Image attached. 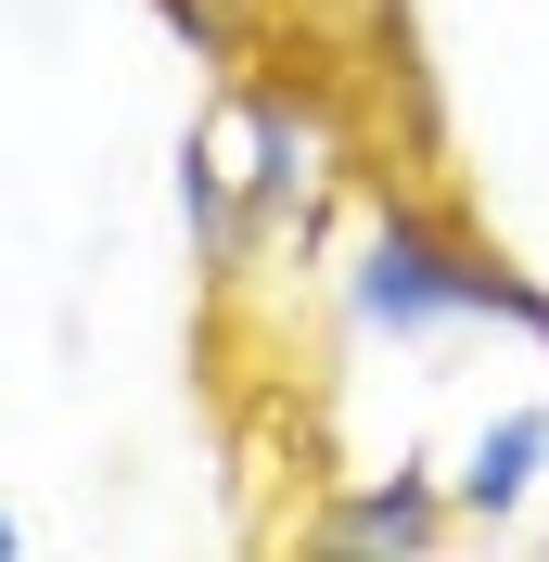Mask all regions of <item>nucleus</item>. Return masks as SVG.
<instances>
[{
	"mask_svg": "<svg viewBox=\"0 0 549 562\" xmlns=\"http://www.w3.org/2000/svg\"><path fill=\"white\" fill-rule=\"evenodd\" d=\"M447 498H460V525H524L549 498V396H524V409L485 422L473 448L447 460Z\"/></svg>",
	"mask_w": 549,
	"mask_h": 562,
	"instance_id": "4",
	"label": "nucleus"
},
{
	"mask_svg": "<svg viewBox=\"0 0 549 562\" xmlns=\"http://www.w3.org/2000/svg\"><path fill=\"white\" fill-rule=\"evenodd\" d=\"M307 550H447L460 537V498H447L435 460H396V473H358V486H320L294 512Z\"/></svg>",
	"mask_w": 549,
	"mask_h": 562,
	"instance_id": "3",
	"label": "nucleus"
},
{
	"mask_svg": "<svg viewBox=\"0 0 549 562\" xmlns=\"http://www.w3.org/2000/svg\"><path fill=\"white\" fill-rule=\"evenodd\" d=\"M0 562H26V525H13V512H0Z\"/></svg>",
	"mask_w": 549,
	"mask_h": 562,
	"instance_id": "5",
	"label": "nucleus"
},
{
	"mask_svg": "<svg viewBox=\"0 0 549 562\" xmlns=\"http://www.w3.org/2000/svg\"><path fill=\"white\" fill-rule=\"evenodd\" d=\"M167 205H179V231H192V281H205L217 307H243V294H256V205H243V167H231V140H217V115L179 128Z\"/></svg>",
	"mask_w": 549,
	"mask_h": 562,
	"instance_id": "2",
	"label": "nucleus"
},
{
	"mask_svg": "<svg viewBox=\"0 0 549 562\" xmlns=\"http://www.w3.org/2000/svg\"><path fill=\"white\" fill-rule=\"evenodd\" d=\"M333 307L358 346H447V333H524L549 346V281L512 269L422 167L358 179V231L333 244Z\"/></svg>",
	"mask_w": 549,
	"mask_h": 562,
	"instance_id": "1",
	"label": "nucleus"
}]
</instances>
